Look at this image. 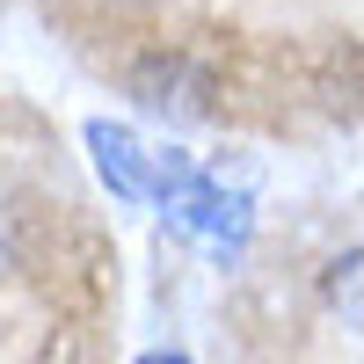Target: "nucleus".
Returning a JSON list of instances; mask_svg holds the SVG:
<instances>
[{"label": "nucleus", "instance_id": "1", "mask_svg": "<svg viewBox=\"0 0 364 364\" xmlns=\"http://www.w3.org/2000/svg\"><path fill=\"white\" fill-rule=\"evenodd\" d=\"M124 87H132L139 109L168 117V124H204V117H211V95H219L211 66H197L190 51H146V58H132Z\"/></svg>", "mask_w": 364, "mask_h": 364}, {"label": "nucleus", "instance_id": "2", "mask_svg": "<svg viewBox=\"0 0 364 364\" xmlns=\"http://www.w3.org/2000/svg\"><path fill=\"white\" fill-rule=\"evenodd\" d=\"M87 154H95L102 182H109L124 204H146V197H154V154H146L124 124H102V117H95V124H87Z\"/></svg>", "mask_w": 364, "mask_h": 364}, {"label": "nucleus", "instance_id": "3", "mask_svg": "<svg viewBox=\"0 0 364 364\" xmlns=\"http://www.w3.org/2000/svg\"><path fill=\"white\" fill-rule=\"evenodd\" d=\"M175 204H182V219H190L197 233H211V240H219V255H233L240 240H248V190H211V182L197 175Z\"/></svg>", "mask_w": 364, "mask_h": 364}, {"label": "nucleus", "instance_id": "4", "mask_svg": "<svg viewBox=\"0 0 364 364\" xmlns=\"http://www.w3.org/2000/svg\"><path fill=\"white\" fill-rule=\"evenodd\" d=\"M357 248H343V262H328V299H336L343 314H357Z\"/></svg>", "mask_w": 364, "mask_h": 364}, {"label": "nucleus", "instance_id": "5", "mask_svg": "<svg viewBox=\"0 0 364 364\" xmlns=\"http://www.w3.org/2000/svg\"><path fill=\"white\" fill-rule=\"evenodd\" d=\"M139 364H190V357H139Z\"/></svg>", "mask_w": 364, "mask_h": 364}]
</instances>
